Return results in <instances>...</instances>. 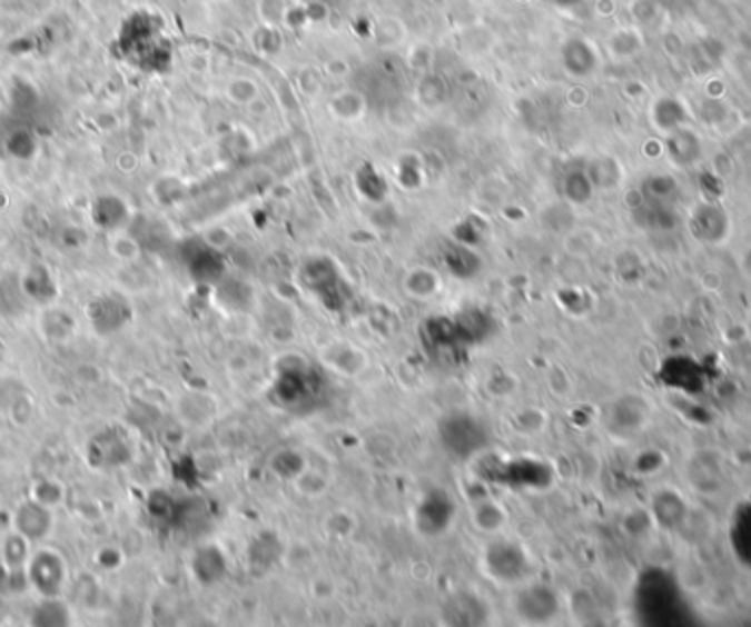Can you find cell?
<instances>
[{"mask_svg": "<svg viewBox=\"0 0 751 627\" xmlns=\"http://www.w3.org/2000/svg\"><path fill=\"white\" fill-rule=\"evenodd\" d=\"M442 437L444 446H448L457 455H471L484 446V430L468 417L464 421V432L460 419H448V424L442 426Z\"/></svg>", "mask_w": 751, "mask_h": 627, "instance_id": "obj_1", "label": "cell"}, {"mask_svg": "<svg viewBox=\"0 0 751 627\" xmlns=\"http://www.w3.org/2000/svg\"><path fill=\"white\" fill-rule=\"evenodd\" d=\"M609 51L615 58H631L642 51V36L635 29H617L609 40Z\"/></svg>", "mask_w": 751, "mask_h": 627, "instance_id": "obj_2", "label": "cell"}]
</instances>
